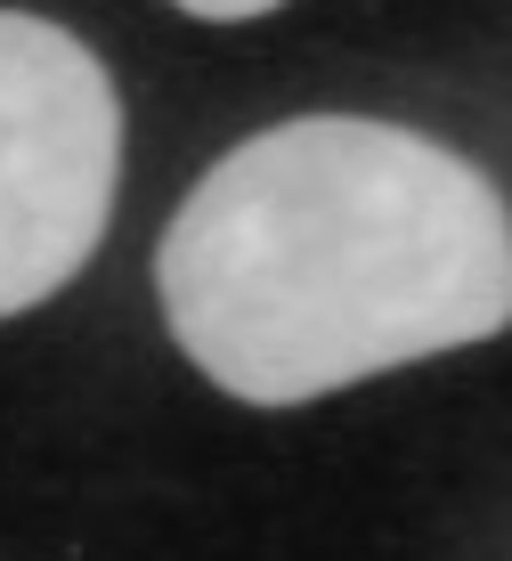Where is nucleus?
Wrapping results in <instances>:
<instances>
[{
	"label": "nucleus",
	"instance_id": "nucleus-1",
	"mask_svg": "<svg viewBox=\"0 0 512 561\" xmlns=\"http://www.w3.org/2000/svg\"><path fill=\"white\" fill-rule=\"evenodd\" d=\"M180 351L244 408H301L512 325V211L407 123L301 114L195 180L163 253Z\"/></svg>",
	"mask_w": 512,
	"mask_h": 561
},
{
	"label": "nucleus",
	"instance_id": "nucleus-3",
	"mask_svg": "<svg viewBox=\"0 0 512 561\" xmlns=\"http://www.w3.org/2000/svg\"><path fill=\"white\" fill-rule=\"evenodd\" d=\"M187 16H212V25H236V16H269V9H285V0H180Z\"/></svg>",
	"mask_w": 512,
	"mask_h": 561
},
{
	"label": "nucleus",
	"instance_id": "nucleus-2",
	"mask_svg": "<svg viewBox=\"0 0 512 561\" xmlns=\"http://www.w3.org/2000/svg\"><path fill=\"white\" fill-rule=\"evenodd\" d=\"M123 106L90 42L0 9V318L49 301L114 211Z\"/></svg>",
	"mask_w": 512,
	"mask_h": 561
}]
</instances>
